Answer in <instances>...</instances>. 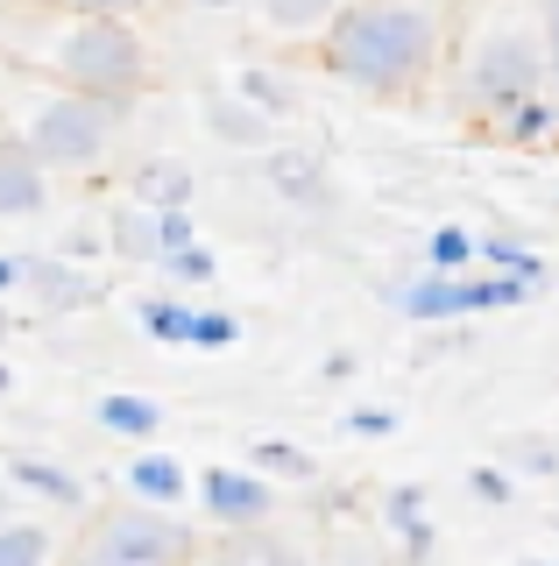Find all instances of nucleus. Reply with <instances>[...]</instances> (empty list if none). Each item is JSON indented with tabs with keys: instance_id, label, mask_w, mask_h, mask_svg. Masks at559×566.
<instances>
[{
	"instance_id": "20e7f679",
	"label": "nucleus",
	"mask_w": 559,
	"mask_h": 566,
	"mask_svg": "<svg viewBox=\"0 0 559 566\" xmlns=\"http://www.w3.org/2000/svg\"><path fill=\"white\" fill-rule=\"evenodd\" d=\"M205 545L191 538V524L178 510H85L78 545L64 553V566H191Z\"/></svg>"
},
{
	"instance_id": "dca6fc26",
	"label": "nucleus",
	"mask_w": 559,
	"mask_h": 566,
	"mask_svg": "<svg viewBox=\"0 0 559 566\" xmlns=\"http://www.w3.org/2000/svg\"><path fill=\"white\" fill-rule=\"evenodd\" d=\"M205 128H213V142H226V149H249V156H270L276 149V120L255 114L249 99H205Z\"/></svg>"
},
{
	"instance_id": "a878e982",
	"label": "nucleus",
	"mask_w": 559,
	"mask_h": 566,
	"mask_svg": "<svg viewBox=\"0 0 559 566\" xmlns=\"http://www.w3.org/2000/svg\"><path fill=\"white\" fill-rule=\"evenodd\" d=\"M382 524H390L397 538H411L418 524H432V517H425V482H397V489H382Z\"/></svg>"
},
{
	"instance_id": "bb28decb",
	"label": "nucleus",
	"mask_w": 559,
	"mask_h": 566,
	"mask_svg": "<svg viewBox=\"0 0 559 566\" xmlns=\"http://www.w3.org/2000/svg\"><path fill=\"white\" fill-rule=\"evenodd\" d=\"M467 495H475L482 510H517V474L496 468V460H475V468H467Z\"/></svg>"
},
{
	"instance_id": "72a5a7b5",
	"label": "nucleus",
	"mask_w": 559,
	"mask_h": 566,
	"mask_svg": "<svg viewBox=\"0 0 559 566\" xmlns=\"http://www.w3.org/2000/svg\"><path fill=\"white\" fill-rule=\"evenodd\" d=\"M538 8V35H546V64H552V93H559V0H531Z\"/></svg>"
},
{
	"instance_id": "1a4fd4ad",
	"label": "nucleus",
	"mask_w": 559,
	"mask_h": 566,
	"mask_svg": "<svg viewBox=\"0 0 559 566\" xmlns=\"http://www.w3.org/2000/svg\"><path fill=\"white\" fill-rule=\"evenodd\" d=\"M50 206V164L22 135H0V220H29Z\"/></svg>"
},
{
	"instance_id": "f03ea898",
	"label": "nucleus",
	"mask_w": 559,
	"mask_h": 566,
	"mask_svg": "<svg viewBox=\"0 0 559 566\" xmlns=\"http://www.w3.org/2000/svg\"><path fill=\"white\" fill-rule=\"evenodd\" d=\"M0 43H22L29 64L50 85H72V93L107 99L120 114L156 85V57H149L143 29L120 22V14H64V8H36L29 0V22L22 29L0 22Z\"/></svg>"
},
{
	"instance_id": "2f4dec72",
	"label": "nucleus",
	"mask_w": 559,
	"mask_h": 566,
	"mask_svg": "<svg viewBox=\"0 0 559 566\" xmlns=\"http://www.w3.org/2000/svg\"><path fill=\"white\" fill-rule=\"evenodd\" d=\"M334 566H404V559H390L376 538H340L334 545Z\"/></svg>"
},
{
	"instance_id": "6e6552de",
	"label": "nucleus",
	"mask_w": 559,
	"mask_h": 566,
	"mask_svg": "<svg viewBox=\"0 0 559 566\" xmlns=\"http://www.w3.org/2000/svg\"><path fill=\"white\" fill-rule=\"evenodd\" d=\"M29 297H36V312L50 318H72V312H93V305H107V283H99L93 270H78V262H64V255H43V262H29Z\"/></svg>"
},
{
	"instance_id": "423d86ee",
	"label": "nucleus",
	"mask_w": 559,
	"mask_h": 566,
	"mask_svg": "<svg viewBox=\"0 0 559 566\" xmlns=\"http://www.w3.org/2000/svg\"><path fill=\"white\" fill-rule=\"evenodd\" d=\"M382 305L404 312L411 326H453V318L503 312V276H496V270H475V276L418 270V276H404V283H382Z\"/></svg>"
},
{
	"instance_id": "7ed1b4c3",
	"label": "nucleus",
	"mask_w": 559,
	"mask_h": 566,
	"mask_svg": "<svg viewBox=\"0 0 559 566\" xmlns=\"http://www.w3.org/2000/svg\"><path fill=\"white\" fill-rule=\"evenodd\" d=\"M552 93V64H546V35H538V8L503 0L488 8L475 29L461 35V57H453V114L496 120L510 106Z\"/></svg>"
},
{
	"instance_id": "4c0bfd02",
	"label": "nucleus",
	"mask_w": 559,
	"mask_h": 566,
	"mask_svg": "<svg viewBox=\"0 0 559 566\" xmlns=\"http://www.w3.org/2000/svg\"><path fill=\"white\" fill-rule=\"evenodd\" d=\"M8 389H14V368H8V361H0V397H8Z\"/></svg>"
},
{
	"instance_id": "393cba45",
	"label": "nucleus",
	"mask_w": 559,
	"mask_h": 566,
	"mask_svg": "<svg viewBox=\"0 0 559 566\" xmlns=\"http://www.w3.org/2000/svg\"><path fill=\"white\" fill-rule=\"evenodd\" d=\"M226 545H234L249 566H305V553H298V545H291L276 524H270V531H241V538H226Z\"/></svg>"
},
{
	"instance_id": "39448f33",
	"label": "nucleus",
	"mask_w": 559,
	"mask_h": 566,
	"mask_svg": "<svg viewBox=\"0 0 559 566\" xmlns=\"http://www.w3.org/2000/svg\"><path fill=\"white\" fill-rule=\"evenodd\" d=\"M114 135H120V106L85 99L72 85H43L22 114V142L50 170H93L99 156L114 149Z\"/></svg>"
},
{
	"instance_id": "9b49d317",
	"label": "nucleus",
	"mask_w": 559,
	"mask_h": 566,
	"mask_svg": "<svg viewBox=\"0 0 559 566\" xmlns=\"http://www.w3.org/2000/svg\"><path fill=\"white\" fill-rule=\"evenodd\" d=\"M107 248L135 270H164L170 262V241H164V212L143 206V199H120L114 220H107Z\"/></svg>"
},
{
	"instance_id": "473e14b6",
	"label": "nucleus",
	"mask_w": 559,
	"mask_h": 566,
	"mask_svg": "<svg viewBox=\"0 0 559 566\" xmlns=\"http://www.w3.org/2000/svg\"><path fill=\"white\" fill-rule=\"evenodd\" d=\"M340 424H347L355 439H390V432H397V411H376V403H361V411H347Z\"/></svg>"
},
{
	"instance_id": "9d476101",
	"label": "nucleus",
	"mask_w": 559,
	"mask_h": 566,
	"mask_svg": "<svg viewBox=\"0 0 559 566\" xmlns=\"http://www.w3.org/2000/svg\"><path fill=\"white\" fill-rule=\"evenodd\" d=\"M262 177H270V191L284 206H298V212H319V206H334V177H326V164L312 149H284L276 142L270 156H262Z\"/></svg>"
},
{
	"instance_id": "7c9ffc66",
	"label": "nucleus",
	"mask_w": 559,
	"mask_h": 566,
	"mask_svg": "<svg viewBox=\"0 0 559 566\" xmlns=\"http://www.w3.org/2000/svg\"><path fill=\"white\" fill-rule=\"evenodd\" d=\"M36 8H64V14H120V22H135L149 0H36Z\"/></svg>"
},
{
	"instance_id": "c85d7f7f",
	"label": "nucleus",
	"mask_w": 559,
	"mask_h": 566,
	"mask_svg": "<svg viewBox=\"0 0 559 566\" xmlns=\"http://www.w3.org/2000/svg\"><path fill=\"white\" fill-rule=\"evenodd\" d=\"M234 340H241V318L220 312V305H199V340H191V347H199V354H226Z\"/></svg>"
},
{
	"instance_id": "4468645a",
	"label": "nucleus",
	"mask_w": 559,
	"mask_h": 566,
	"mask_svg": "<svg viewBox=\"0 0 559 566\" xmlns=\"http://www.w3.org/2000/svg\"><path fill=\"white\" fill-rule=\"evenodd\" d=\"M120 482H128V495H135V503H149V510H184V495L199 489L184 474L178 453H135L128 468H120Z\"/></svg>"
},
{
	"instance_id": "b1692460",
	"label": "nucleus",
	"mask_w": 559,
	"mask_h": 566,
	"mask_svg": "<svg viewBox=\"0 0 559 566\" xmlns=\"http://www.w3.org/2000/svg\"><path fill=\"white\" fill-rule=\"evenodd\" d=\"M482 270H503V276H524V283H546V262H538L517 234H482Z\"/></svg>"
},
{
	"instance_id": "412c9836",
	"label": "nucleus",
	"mask_w": 559,
	"mask_h": 566,
	"mask_svg": "<svg viewBox=\"0 0 559 566\" xmlns=\"http://www.w3.org/2000/svg\"><path fill=\"white\" fill-rule=\"evenodd\" d=\"M475 262H482V234H475V227H461V220H446V227H425V270L475 276Z\"/></svg>"
},
{
	"instance_id": "f3484780",
	"label": "nucleus",
	"mask_w": 559,
	"mask_h": 566,
	"mask_svg": "<svg viewBox=\"0 0 559 566\" xmlns=\"http://www.w3.org/2000/svg\"><path fill=\"white\" fill-rule=\"evenodd\" d=\"M191 191H199V177H191L184 164H170V156H149V164L135 170L128 199H143V206H156V212H178V206H191Z\"/></svg>"
},
{
	"instance_id": "a19ab883",
	"label": "nucleus",
	"mask_w": 559,
	"mask_h": 566,
	"mask_svg": "<svg viewBox=\"0 0 559 566\" xmlns=\"http://www.w3.org/2000/svg\"><path fill=\"white\" fill-rule=\"evenodd\" d=\"M0 340H8V312H0Z\"/></svg>"
},
{
	"instance_id": "6ab92c4d",
	"label": "nucleus",
	"mask_w": 559,
	"mask_h": 566,
	"mask_svg": "<svg viewBox=\"0 0 559 566\" xmlns=\"http://www.w3.org/2000/svg\"><path fill=\"white\" fill-rule=\"evenodd\" d=\"M93 418L107 424L114 439H156V432H164V403H156V397H135V389H114V397H99Z\"/></svg>"
},
{
	"instance_id": "c756f323",
	"label": "nucleus",
	"mask_w": 559,
	"mask_h": 566,
	"mask_svg": "<svg viewBox=\"0 0 559 566\" xmlns=\"http://www.w3.org/2000/svg\"><path fill=\"white\" fill-rule=\"evenodd\" d=\"M213 270H220V262H213V248H205V241H191V248H178V255L164 262L170 283H213Z\"/></svg>"
},
{
	"instance_id": "5701e85b",
	"label": "nucleus",
	"mask_w": 559,
	"mask_h": 566,
	"mask_svg": "<svg viewBox=\"0 0 559 566\" xmlns=\"http://www.w3.org/2000/svg\"><path fill=\"white\" fill-rule=\"evenodd\" d=\"M50 553H57V538H50V524H0V566H50Z\"/></svg>"
},
{
	"instance_id": "c9c22d12",
	"label": "nucleus",
	"mask_w": 559,
	"mask_h": 566,
	"mask_svg": "<svg viewBox=\"0 0 559 566\" xmlns=\"http://www.w3.org/2000/svg\"><path fill=\"white\" fill-rule=\"evenodd\" d=\"M191 566H249V559H241L234 545H213V553H199V559H191Z\"/></svg>"
},
{
	"instance_id": "f257e3e1",
	"label": "nucleus",
	"mask_w": 559,
	"mask_h": 566,
	"mask_svg": "<svg viewBox=\"0 0 559 566\" xmlns=\"http://www.w3.org/2000/svg\"><path fill=\"white\" fill-rule=\"evenodd\" d=\"M319 64L361 99H425L446 64V0H347L319 43Z\"/></svg>"
},
{
	"instance_id": "a211bd4d",
	"label": "nucleus",
	"mask_w": 559,
	"mask_h": 566,
	"mask_svg": "<svg viewBox=\"0 0 559 566\" xmlns=\"http://www.w3.org/2000/svg\"><path fill=\"white\" fill-rule=\"evenodd\" d=\"M135 318H143V333H149V340H164V347H191V340H199V305H184L178 291L143 297Z\"/></svg>"
},
{
	"instance_id": "2eb2a0df",
	"label": "nucleus",
	"mask_w": 559,
	"mask_h": 566,
	"mask_svg": "<svg viewBox=\"0 0 559 566\" xmlns=\"http://www.w3.org/2000/svg\"><path fill=\"white\" fill-rule=\"evenodd\" d=\"M482 135L496 149H546V142H559V93H538V99L510 106V114L482 120Z\"/></svg>"
},
{
	"instance_id": "ddd939ff",
	"label": "nucleus",
	"mask_w": 559,
	"mask_h": 566,
	"mask_svg": "<svg viewBox=\"0 0 559 566\" xmlns=\"http://www.w3.org/2000/svg\"><path fill=\"white\" fill-rule=\"evenodd\" d=\"M8 482L29 489V495H36V503H50V510H93L85 482L64 468V460H50V453H8Z\"/></svg>"
},
{
	"instance_id": "aec40b11",
	"label": "nucleus",
	"mask_w": 559,
	"mask_h": 566,
	"mask_svg": "<svg viewBox=\"0 0 559 566\" xmlns=\"http://www.w3.org/2000/svg\"><path fill=\"white\" fill-rule=\"evenodd\" d=\"M234 99H249L255 114H270V120L298 114V85H291L284 71H270V64H241L234 71Z\"/></svg>"
},
{
	"instance_id": "f8f14e48",
	"label": "nucleus",
	"mask_w": 559,
	"mask_h": 566,
	"mask_svg": "<svg viewBox=\"0 0 559 566\" xmlns=\"http://www.w3.org/2000/svg\"><path fill=\"white\" fill-rule=\"evenodd\" d=\"M249 14L276 43H326V29L347 14V0H249Z\"/></svg>"
},
{
	"instance_id": "58836bf2",
	"label": "nucleus",
	"mask_w": 559,
	"mask_h": 566,
	"mask_svg": "<svg viewBox=\"0 0 559 566\" xmlns=\"http://www.w3.org/2000/svg\"><path fill=\"white\" fill-rule=\"evenodd\" d=\"M517 566H559V559H517Z\"/></svg>"
},
{
	"instance_id": "cd10ccee",
	"label": "nucleus",
	"mask_w": 559,
	"mask_h": 566,
	"mask_svg": "<svg viewBox=\"0 0 559 566\" xmlns=\"http://www.w3.org/2000/svg\"><path fill=\"white\" fill-rule=\"evenodd\" d=\"M503 468H510V474H559V447H552V439H538V432L503 439Z\"/></svg>"
},
{
	"instance_id": "4be33fe9",
	"label": "nucleus",
	"mask_w": 559,
	"mask_h": 566,
	"mask_svg": "<svg viewBox=\"0 0 559 566\" xmlns=\"http://www.w3.org/2000/svg\"><path fill=\"white\" fill-rule=\"evenodd\" d=\"M249 468L270 474V482H291V489L319 482V460H312L298 439H255V447H249Z\"/></svg>"
},
{
	"instance_id": "e433bc0d",
	"label": "nucleus",
	"mask_w": 559,
	"mask_h": 566,
	"mask_svg": "<svg viewBox=\"0 0 559 566\" xmlns=\"http://www.w3.org/2000/svg\"><path fill=\"white\" fill-rule=\"evenodd\" d=\"M184 8H205V14H226V8H249V0H184Z\"/></svg>"
},
{
	"instance_id": "f704fd0d",
	"label": "nucleus",
	"mask_w": 559,
	"mask_h": 566,
	"mask_svg": "<svg viewBox=\"0 0 559 566\" xmlns=\"http://www.w3.org/2000/svg\"><path fill=\"white\" fill-rule=\"evenodd\" d=\"M8 291H29V255H0V297Z\"/></svg>"
},
{
	"instance_id": "ea45409f",
	"label": "nucleus",
	"mask_w": 559,
	"mask_h": 566,
	"mask_svg": "<svg viewBox=\"0 0 559 566\" xmlns=\"http://www.w3.org/2000/svg\"><path fill=\"white\" fill-rule=\"evenodd\" d=\"M0 524H14V517H8V495H0Z\"/></svg>"
},
{
	"instance_id": "0eeeda50",
	"label": "nucleus",
	"mask_w": 559,
	"mask_h": 566,
	"mask_svg": "<svg viewBox=\"0 0 559 566\" xmlns=\"http://www.w3.org/2000/svg\"><path fill=\"white\" fill-rule=\"evenodd\" d=\"M199 510L205 524H220L226 538H241V531H270L276 524V482L255 468H205L199 474Z\"/></svg>"
}]
</instances>
